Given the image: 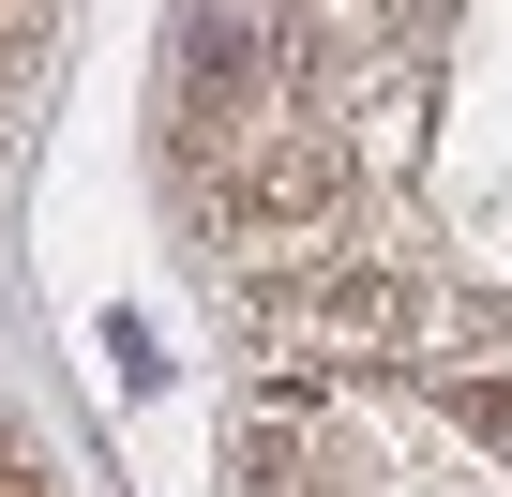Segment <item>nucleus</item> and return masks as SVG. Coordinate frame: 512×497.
<instances>
[{
    "label": "nucleus",
    "instance_id": "f257e3e1",
    "mask_svg": "<svg viewBox=\"0 0 512 497\" xmlns=\"http://www.w3.org/2000/svg\"><path fill=\"white\" fill-rule=\"evenodd\" d=\"M452 422H467V437L512 467V392H497V377H452Z\"/></svg>",
    "mask_w": 512,
    "mask_h": 497
}]
</instances>
